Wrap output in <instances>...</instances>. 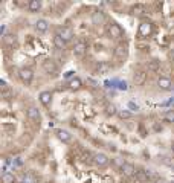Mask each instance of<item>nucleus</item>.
<instances>
[{
    "label": "nucleus",
    "mask_w": 174,
    "mask_h": 183,
    "mask_svg": "<svg viewBox=\"0 0 174 183\" xmlns=\"http://www.w3.org/2000/svg\"><path fill=\"white\" fill-rule=\"evenodd\" d=\"M105 31H107L108 38H113V40H121V38H124V31H122V28L115 22L108 23Z\"/></svg>",
    "instance_id": "nucleus-1"
},
{
    "label": "nucleus",
    "mask_w": 174,
    "mask_h": 183,
    "mask_svg": "<svg viewBox=\"0 0 174 183\" xmlns=\"http://www.w3.org/2000/svg\"><path fill=\"white\" fill-rule=\"evenodd\" d=\"M92 162L96 165V166H99V168H104V166H107L108 165V162H110V159H108V156L105 154V153H101V151H98V153H95L92 156Z\"/></svg>",
    "instance_id": "nucleus-2"
},
{
    "label": "nucleus",
    "mask_w": 174,
    "mask_h": 183,
    "mask_svg": "<svg viewBox=\"0 0 174 183\" xmlns=\"http://www.w3.org/2000/svg\"><path fill=\"white\" fill-rule=\"evenodd\" d=\"M43 70L46 72L47 75H52V76H55V75H58V66L57 63L52 60V58H46L45 61H43Z\"/></svg>",
    "instance_id": "nucleus-3"
},
{
    "label": "nucleus",
    "mask_w": 174,
    "mask_h": 183,
    "mask_svg": "<svg viewBox=\"0 0 174 183\" xmlns=\"http://www.w3.org/2000/svg\"><path fill=\"white\" fill-rule=\"evenodd\" d=\"M18 78H20L22 82H24L26 86L31 84V81H32V78H34V72H32V69L22 67L20 70H18Z\"/></svg>",
    "instance_id": "nucleus-4"
},
{
    "label": "nucleus",
    "mask_w": 174,
    "mask_h": 183,
    "mask_svg": "<svg viewBox=\"0 0 174 183\" xmlns=\"http://www.w3.org/2000/svg\"><path fill=\"white\" fill-rule=\"evenodd\" d=\"M55 136H57L58 140H61L63 144H70V142H72V134H70V131L64 130V128H57V130H55Z\"/></svg>",
    "instance_id": "nucleus-5"
},
{
    "label": "nucleus",
    "mask_w": 174,
    "mask_h": 183,
    "mask_svg": "<svg viewBox=\"0 0 174 183\" xmlns=\"http://www.w3.org/2000/svg\"><path fill=\"white\" fill-rule=\"evenodd\" d=\"M153 34V24L150 22H142L139 24V35L142 38H148Z\"/></svg>",
    "instance_id": "nucleus-6"
},
{
    "label": "nucleus",
    "mask_w": 174,
    "mask_h": 183,
    "mask_svg": "<svg viewBox=\"0 0 174 183\" xmlns=\"http://www.w3.org/2000/svg\"><path fill=\"white\" fill-rule=\"evenodd\" d=\"M57 34L60 35L64 41H70V40L73 38V31H72V28H69V26H60Z\"/></svg>",
    "instance_id": "nucleus-7"
},
{
    "label": "nucleus",
    "mask_w": 174,
    "mask_h": 183,
    "mask_svg": "<svg viewBox=\"0 0 174 183\" xmlns=\"http://www.w3.org/2000/svg\"><path fill=\"white\" fill-rule=\"evenodd\" d=\"M87 52V43L86 41H78V43H75L73 46V55L78 58L84 57V54Z\"/></svg>",
    "instance_id": "nucleus-8"
},
{
    "label": "nucleus",
    "mask_w": 174,
    "mask_h": 183,
    "mask_svg": "<svg viewBox=\"0 0 174 183\" xmlns=\"http://www.w3.org/2000/svg\"><path fill=\"white\" fill-rule=\"evenodd\" d=\"M157 87L163 92H170L173 89V82H171V80H170L168 76H161V78L157 80Z\"/></svg>",
    "instance_id": "nucleus-9"
},
{
    "label": "nucleus",
    "mask_w": 174,
    "mask_h": 183,
    "mask_svg": "<svg viewBox=\"0 0 174 183\" xmlns=\"http://www.w3.org/2000/svg\"><path fill=\"white\" fill-rule=\"evenodd\" d=\"M90 20H92V24H95V26H101V24H104L105 23V14L103 11H95V12H92Z\"/></svg>",
    "instance_id": "nucleus-10"
},
{
    "label": "nucleus",
    "mask_w": 174,
    "mask_h": 183,
    "mask_svg": "<svg viewBox=\"0 0 174 183\" xmlns=\"http://www.w3.org/2000/svg\"><path fill=\"white\" fill-rule=\"evenodd\" d=\"M34 28L38 34H46L47 31H49V22L45 20V18H38V20L35 22Z\"/></svg>",
    "instance_id": "nucleus-11"
},
{
    "label": "nucleus",
    "mask_w": 174,
    "mask_h": 183,
    "mask_svg": "<svg viewBox=\"0 0 174 183\" xmlns=\"http://www.w3.org/2000/svg\"><path fill=\"white\" fill-rule=\"evenodd\" d=\"M127 55H128V46L125 44V43H119V44H116V47H115V57L116 58L124 60Z\"/></svg>",
    "instance_id": "nucleus-12"
},
{
    "label": "nucleus",
    "mask_w": 174,
    "mask_h": 183,
    "mask_svg": "<svg viewBox=\"0 0 174 183\" xmlns=\"http://www.w3.org/2000/svg\"><path fill=\"white\" fill-rule=\"evenodd\" d=\"M121 171L124 175H127V177H133V175H136V166L133 165V163H130V162H125L124 163V166L121 168Z\"/></svg>",
    "instance_id": "nucleus-13"
},
{
    "label": "nucleus",
    "mask_w": 174,
    "mask_h": 183,
    "mask_svg": "<svg viewBox=\"0 0 174 183\" xmlns=\"http://www.w3.org/2000/svg\"><path fill=\"white\" fill-rule=\"evenodd\" d=\"M145 80H147V73L144 70H136L133 73V82H134V86H142L145 82Z\"/></svg>",
    "instance_id": "nucleus-14"
},
{
    "label": "nucleus",
    "mask_w": 174,
    "mask_h": 183,
    "mask_svg": "<svg viewBox=\"0 0 174 183\" xmlns=\"http://www.w3.org/2000/svg\"><path fill=\"white\" fill-rule=\"evenodd\" d=\"M38 99H40V102L43 104L45 107H47V105H50V102H52V93L49 90L41 92V93L38 95Z\"/></svg>",
    "instance_id": "nucleus-15"
},
{
    "label": "nucleus",
    "mask_w": 174,
    "mask_h": 183,
    "mask_svg": "<svg viewBox=\"0 0 174 183\" xmlns=\"http://www.w3.org/2000/svg\"><path fill=\"white\" fill-rule=\"evenodd\" d=\"M28 118L31 119V121H40L41 119V113H40V110L37 108V107H29L28 108Z\"/></svg>",
    "instance_id": "nucleus-16"
},
{
    "label": "nucleus",
    "mask_w": 174,
    "mask_h": 183,
    "mask_svg": "<svg viewBox=\"0 0 174 183\" xmlns=\"http://www.w3.org/2000/svg\"><path fill=\"white\" fill-rule=\"evenodd\" d=\"M52 41H54V46H55V49H58V50H64V49H66V44H67V41H64V40H63V38H61V37H60L58 34L54 35V40H52Z\"/></svg>",
    "instance_id": "nucleus-17"
},
{
    "label": "nucleus",
    "mask_w": 174,
    "mask_h": 183,
    "mask_svg": "<svg viewBox=\"0 0 174 183\" xmlns=\"http://www.w3.org/2000/svg\"><path fill=\"white\" fill-rule=\"evenodd\" d=\"M108 69H110V66H108L107 61H98V63L95 64V72H96V73H107Z\"/></svg>",
    "instance_id": "nucleus-18"
},
{
    "label": "nucleus",
    "mask_w": 174,
    "mask_h": 183,
    "mask_svg": "<svg viewBox=\"0 0 174 183\" xmlns=\"http://www.w3.org/2000/svg\"><path fill=\"white\" fill-rule=\"evenodd\" d=\"M150 177H151V172H148V171H138L136 172V180L139 183H148Z\"/></svg>",
    "instance_id": "nucleus-19"
},
{
    "label": "nucleus",
    "mask_w": 174,
    "mask_h": 183,
    "mask_svg": "<svg viewBox=\"0 0 174 183\" xmlns=\"http://www.w3.org/2000/svg\"><path fill=\"white\" fill-rule=\"evenodd\" d=\"M41 6H43L41 0H31L29 5H28V9H29L31 12H38L40 9H41Z\"/></svg>",
    "instance_id": "nucleus-20"
},
{
    "label": "nucleus",
    "mask_w": 174,
    "mask_h": 183,
    "mask_svg": "<svg viewBox=\"0 0 174 183\" xmlns=\"http://www.w3.org/2000/svg\"><path fill=\"white\" fill-rule=\"evenodd\" d=\"M67 86H69V89L70 90H80V89H81L82 87V82H81V80H80V78H76V76H75V78H72V80L69 81V84H67Z\"/></svg>",
    "instance_id": "nucleus-21"
},
{
    "label": "nucleus",
    "mask_w": 174,
    "mask_h": 183,
    "mask_svg": "<svg viewBox=\"0 0 174 183\" xmlns=\"http://www.w3.org/2000/svg\"><path fill=\"white\" fill-rule=\"evenodd\" d=\"M15 177H14V174H11L9 171H5L2 174V183H15Z\"/></svg>",
    "instance_id": "nucleus-22"
},
{
    "label": "nucleus",
    "mask_w": 174,
    "mask_h": 183,
    "mask_svg": "<svg viewBox=\"0 0 174 183\" xmlns=\"http://www.w3.org/2000/svg\"><path fill=\"white\" fill-rule=\"evenodd\" d=\"M147 67H148V70L150 72H157L159 69H161V61L159 60H151V61H148V64H147Z\"/></svg>",
    "instance_id": "nucleus-23"
},
{
    "label": "nucleus",
    "mask_w": 174,
    "mask_h": 183,
    "mask_svg": "<svg viewBox=\"0 0 174 183\" xmlns=\"http://www.w3.org/2000/svg\"><path fill=\"white\" fill-rule=\"evenodd\" d=\"M105 113H107V116H115V114L119 113V110L116 108L115 104H107V107H105Z\"/></svg>",
    "instance_id": "nucleus-24"
},
{
    "label": "nucleus",
    "mask_w": 174,
    "mask_h": 183,
    "mask_svg": "<svg viewBox=\"0 0 174 183\" xmlns=\"http://www.w3.org/2000/svg\"><path fill=\"white\" fill-rule=\"evenodd\" d=\"M3 40H5V43L8 46H12L15 41H17V35L15 34H6L5 37H3Z\"/></svg>",
    "instance_id": "nucleus-25"
},
{
    "label": "nucleus",
    "mask_w": 174,
    "mask_h": 183,
    "mask_svg": "<svg viewBox=\"0 0 174 183\" xmlns=\"http://www.w3.org/2000/svg\"><path fill=\"white\" fill-rule=\"evenodd\" d=\"M163 119L166 121V122H174V110H168L165 116H163Z\"/></svg>",
    "instance_id": "nucleus-26"
},
{
    "label": "nucleus",
    "mask_w": 174,
    "mask_h": 183,
    "mask_svg": "<svg viewBox=\"0 0 174 183\" xmlns=\"http://www.w3.org/2000/svg\"><path fill=\"white\" fill-rule=\"evenodd\" d=\"M118 116H119L121 119H130V118H131V113H130V110H119Z\"/></svg>",
    "instance_id": "nucleus-27"
},
{
    "label": "nucleus",
    "mask_w": 174,
    "mask_h": 183,
    "mask_svg": "<svg viewBox=\"0 0 174 183\" xmlns=\"http://www.w3.org/2000/svg\"><path fill=\"white\" fill-rule=\"evenodd\" d=\"M127 105H128V108H130L131 112H138V110H139V105H138V104H134V102H131V101H130Z\"/></svg>",
    "instance_id": "nucleus-28"
},
{
    "label": "nucleus",
    "mask_w": 174,
    "mask_h": 183,
    "mask_svg": "<svg viewBox=\"0 0 174 183\" xmlns=\"http://www.w3.org/2000/svg\"><path fill=\"white\" fill-rule=\"evenodd\" d=\"M118 87H119L121 90H127L128 89V86H127V82H125V81H118Z\"/></svg>",
    "instance_id": "nucleus-29"
},
{
    "label": "nucleus",
    "mask_w": 174,
    "mask_h": 183,
    "mask_svg": "<svg viewBox=\"0 0 174 183\" xmlns=\"http://www.w3.org/2000/svg\"><path fill=\"white\" fill-rule=\"evenodd\" d=\"M22 183H35V180L31 175H24L23 179H22Z\"/></svg>",
    "instance_id": "nucleus-30"
},
{
    "label": "nucleus",
    "mask_w": 174,
    "mask_h": 183,
    "mask_svg": "<svg viewBox=\"0 0 174 183\" xmlns=\"http://www.w3.org/2000/svg\"><path fill=\"white\" fill-rule=\"evenodd\" d=\"M5 32H6V24H2V26H0V35L5 37Z\"/></svg>",
    "instance_id": "nucleus-31"
},
{
    "label": "nucleus",
    "mask_w": 174,
    "mask_h": 183,
    "mask_svg": "<svg viewBox=\"0 0 174 183\" xmlns=\"http://www.w3.org/2000/svg\"><path fill=\"white\" fill-rule=\"evenodd\" d=\"M0 89H2V92L6 90V81L5 80H0Z\"/></svg>",
    "instance_id": "nucleus-32"
},
{
    "label": "nucleus",
    "mask_w": 174,
    "mask_h": 183,
    "mask_svg": "<svg viewBox=\"0 0 174 183\" xmlns=\"http://www.w3.org/2000/svg\"><path fill=\"white\" fill-rule=\"evenodd\" d=\"M73 73H75V72L69 70V72H66V75H64V76H66V78H72V76H73ZM73 78H75V76H73Z\"/></svg>",
    "instance_id": "nucleus-33"
},
{
    "label": "nucleus",
    "mask_w": 174,
    "mask_h": 183,
    "mask_svg": "<svg viewBox=\"0 0 174 183\" xmlns=\"http://www.w3.org/2000/svg\"><path fill=\"white\" fill-rule=\"evenodd\" d=\"M170 55H171V58H173V60H174V47H173V49H171V54H170Z\"/></svg>",
    "instance_id": "nucleus-34"
},
{
    "label": "nucleus",
    "mask_w": 174,
    "mask_h": 183,
    "mask_svg": "<svg viewBox=\"0 0 174 183\" xmlns=\"http://www.w3.org/2000/svg\"><path fill=\"white\" fill-rule=\"evenodd\" d=\"M171 151H173V154H174V142H173V145H171Z\"/></svg>",
    "instance_id": "nucleus-35"
}]
</instances>
